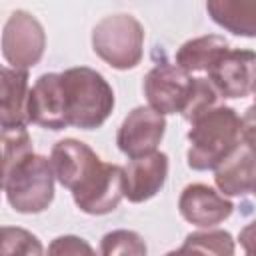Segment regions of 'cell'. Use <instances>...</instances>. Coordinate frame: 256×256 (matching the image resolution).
Wrapping results in <instances>:
<instances>
[{
	"label": "cell",
	"instance_id": "cell-5",
	"mask_svg": "<svg viewBox=\"0 0 256 256\" xmlns=\"http://www.w3.org/2000/svg\"><path fill=\"white\" fill-rule=\"evenodd\" d=\"M92 50L116 70L136 68L144 56V26L132 14L104 16L92 30Z\"/></svg>",
	"mask_w": 256,
	"mask_h": 256
},
{
	"label": "cell",
	"instance_id": "cell-18",
	"mask_svg": "<svg viewBox=\"0 0 256 256\" xmlns=\"http://www.w3.org/2000/svg\"><path fill=\"white\" fill-rule=\"evenodd\" d=\"M32 152V138L26 128H0V192L12 166Z\"/></svg>",
	"mask_w": 256,
	"mask_h": 256
},
{
	"label": "cell",
	"instance_id": "cell-6",
	"mask_svg": "<svg viewBox=\"0 0 256 256\" xmlns=\"http://www.w3.org/2000/svg\"><path fill=\"white\" fill-rule=\"evenodd\" d=\"M0 48L10 68L30 70L42 60L46 50L44 26L30 12L14 10L2 28Z\"/></svg>",
	"mask_w": 256,
	"mask_h": 256
},
{
	"label": "cell",
	"instance_id": "cell-15",
	"mask_svg": "<svg viewBox=\"0 0 256 256\" xmlns=\"http://www.w3.org/2000/svg\"><path fill=\"white\" fill-rule=\"evenodd\" d=\"M230 44L220 34H204L192 40H186L178 50L174 64L180 66L184 72H208L226 52Z\"/></svg>",
	"mask_w": 256,
	"mask_h": 256
},
{
	"label": "cell",
	"instance_id": "cell-12",
	"mask_svg": "<svg viewBox=\"0 0 256 256\" xmlns=\"http://www.w3.org/2000/svg\"><path fill=\"white\" fill-rule=\"evenodd\" d=\"M28 122L46 130L68 128L60 86V72H46L36 78L28 92Z\"/></svg>",
	"mask_w": 256,
	"mask_h": 256
},
{
	"label": "cell",
	"instance_id": "cell-22",
	"mask_svg": "<svg viewBox=\"0 0 256 256\" xmlns=\"http://www.w3.org/2000/svg\"><path fill=\"white\" fill-rule=\"evenodd\" d=\"M46 256H98V254L88 240L74 234H64V236H56L48 244Z\"/></svg>",
	"mask_w": 256,
	"mask_h": 256
},
{
	"label": "cell",
	"instance_id": "cell-19",
	"mask_svg": "<svg viewBox=\"0 0 256 256\" xmlns=\"http://www.w3.org/2000/svg\"><path fill=\"white\" fill-rule=\"evenodd\" d=\"M0 256H44V246L26 228L0 226Z\"/></svg>",
	"mask_w": 256,
	"mask_h": 256
},
{
	"label": "cell",
	"instance_id": "cell-13",
	"mask_svg": "<svg viewBox=\"0 0 256 256\" xmlns=\"http://www.w3.org/2000/svg\"><path fill=\"white\" fill-rule=\"evenodd\" d=\"M214 182L222 196H248L254 192V136H248L214 168Z\"/></svg>",
	"mask_w": 256,
	"mask_h": 256
},
{
	"label": "cell",
	"instance_id": "cell-1",
	"mask_svg": "<svg viewBox=\"0 0 256 256\" xmlns=\"http://www.w3.org/2000/svg\"><path fill=\"white\" fill-rule=\"evenodd\" d=\"M50 164L54 178L72 192L80 212L104 216L118 208L124 198V172L118 164H106L82 140L64 138L52 146Z\"/></svg>",
	"mask_w": 256,
	"mask_h": 256
},
{
	"label": "cell",
	"instance_id": "cell-20",
	"mask_svg": "<svg viewBox=\"0 0 256 256\" xmlns=\"http://www.w3.org/2000/svg\"><path fill=\"white\" fill-rule=\"evenodd\" d=\"M148 246L144 238L128 228L106 232L100 240V256H146Z\"/></svg>",
	"mask_w": 256,
	"mask_h": 256
},
{
	"label": "cell",
	"instance_id": "cell-17",
	"mask_svg": "<svg viewBox=\"0 0 256 256\" xmlns=\"http://www.w3.org/2000/svg\"><path fill=\"white\" fill-rule=\"evenodd\" d=\"M166 256H234V238L230 232L218 228L192 232L180 248L170 250Z\"/></svg>",
	"mask_w": 256,
	"mask_h": 256
},
{
	"label": "cell",
	"instance_id": "cell-2",
	"mask_svg": "<svg viewBox=\"0 0 256 256\" xmlns=\"http://www.w3.org/2000/svg\"><path fill=\"white\" fill-rule=\"evenodd\" d=\"M186 164L192 170H214L248 136H254L252 108L240 116L232 106H214L190 122Z\"/></svg>",
	"mask_w": 256,
	"mask_h": 256
},
{
	"label": "cell",
	"instance_id": "cell-10",
	"mask_svg": "<svg viewBox=\"0 0 256 256\" xmlns=\"http://www.w3.org/2000/svg\"><path fill=\"white\" fill-rule=\"evenodd\" d=\"M178 212L186 222L208 230L228 220L234 212V204L212 186L194 182L180 192Z\"/></svg>",
	"mask_w": 256,
	"mask_h": 256
},
{
	"label": "cell",
	"instance_id": "cell-11",
	"mask_svg": "<svg viewBox=\"0 0 256 256\" xmlns=\"http://www.w3.org/2000/svg\"><path fill=\"white\" fill-rule=\"evenodd\" d=\"M122 192L132 204L146 202L154 198L166 184L168 178V156L164 152H152L142 158L130 160L124 168Z\"/></svg>",
	"mask_w": 256,
	"mask_h": 256
},
{
	"label": "cell",
	"instance_id": "cell-3",
	"mask_svg": "<svg viewBox=\"0 0 256 256\" xmlns=\"http://www.w3.org/2000/svg\"><path fill=\"white\" fill-rule=\"evenodd\" d=\"M60 86L68 126L96 130L114 110V90L94 68H66L60 72Z\"/></svg>",
	"mask_w": 256,
	"mask_h": 256
},
{
	"label": "cell",
	"instance_id": "cell-4",
	"mask_svg": "<svg viewBox=\"0 0 256 256\" xmlns=\"http://www.w3.org/2000/svg\"><path fill=\"white\" fill-rule=\"evenodd\" d=\"M54 172L46 156L28 154L4 178L8 204L20 214H40L54 200Z\"/></svg>",
	"mask_w": 256,
	"mask_h": 256
},
{
	"label": "cell",
	"instance_id": "cell-21",
	"mask_svg": "<svg viewBox=\"0 0 256 256\" xmlns=\"http://www.w3.org/2000/svg\"><path fill=\"white\" fill-rule=\"evenodd\" d=\"M218 92L214 90V86L208 82V78H194V86H192V94L182 110V118L192 122L196 116H200L202 112L218 106Z\"/></svg>",
	"mask_w": 256,
	"mask_h": 256
},
{
	"label": "cell",
	"instance_id": "cell-16",
	"mask_svg": "<svg viewBox=\"0 0 256 256\" xmlns=\"http://www.w3.org/2000/svg\"><path fill=\"white\" fill-rule=\"evenodd\" d=\"M206 12L210 18L224 30L244 36V38H254L256 36V2L254 0H210L206 2Z\"/></svg>",
	"mask_w": 256,
	"mask_h": 256
},
{
	"label": "cell",
	"instance_id": "cell-8",
	"mask_svg": "<svg viewBox=\"0 0 256 256\" xmlns=\"http://www.w3.org/2000/svg\"><path fill=\"white\" fill-rule=\"evenodd\" d=\"M166 132V118L148 106H136L126 114L118 132V150L130 160L148 156L158 150Z\"/></svg>",
	"mask_w": 256,
	"mask_h": 256
},
{
	"label": "cell",
	"instance_id": "cell-7",
	"mask_svg": "<svg viewBox=\"0 0 256 256\" xmlns=\"http://www.w3.org/2000/svg\"><path fill=\"white\" fill-rule=\"evenodd\" d=\"M194 86V76L184 72L174 62L166 58L156 62L144 76L142 88L148 100V108L166 116L182 114Z\"/></svg>",
	"mask_w": 256,
	"mask_h": 256
},
{
	"label": "cell",
	"instance_id": "cell-14",
	"mask_svg": "<svg viewBox=\"0 0 256 256\" xmlns=\"http://www.w3.org/2000/svg\"><path fill=\"white\" fill-rule=\"evenodd\" d=\"M28 70L0 64V128H26L28 122Z\"/></svg>",
	"mask_w": 256,
	"mask_h": 256
},
{
	"label": "cell",
	"instance_id": "cell-9",
	"mask_svg": "<svg viewBox=\"0 0 256 256\" xmlns=\"http://www.w3.org/2000/svg\"><path fill=\"white\" fill-rule=\"evenodd\" d=\"M256 54L252 50H228L210 70L208 82L220 98H246L254 92Z\"/></svg>",
	"mask_w": 256,
	"mask_h": 256
}]
</instances>
